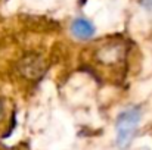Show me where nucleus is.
I'll return each mask as SVG.
<instances>
[{
	"label": "nucleus",
	"mask_w": 152,
	"mask_h": 150,
	"mask_svg": "<svg viewBox=\"0 0 152 150\" xmlns=\"http://www.w3.org/2000/svg\"><path fill=\"white\" fill-rule=\"evenodd\" d=\"M142 119V112L137 106H132L124 109L115 122V141L118 149L126 150L133 141L139 124Z\"/></svg>",
	"instance_id": "nucleus-1"
},
{
	"label": "nucleus",
	"mask_w": 152,
	"mask_h": 150,
	"mask_svg": "<svg viewBox=\"0 0 152 150\" xmlns=\"http://www.w3.org/2000/svg\"><path fill=\"white\" fill-rule=\"evenodd\" d=\"M71 33L77 40H89L95 36V27L89 19L77 18L71 24Z\"/></svg>",
	"instance_id": "nucleus-2"
},
{
	"label": "nucleus",
	"mask_w": 152,
	"mask_h": 150,
	"mask_svg": "<svg viewBox=\"0 0 152 150\" xmlns=\"http://www.w3.org/2000/svg\"><path fill=\"white\" fill-rule=\"evenodd\" d=\"M140 4H142L146 10H151L152 12V0H140Z\"/></svg>",
	"instance_id": "nucleus-3"
},
{
	"label": "nucleus",
	"mask_w": 152,
	"mask_h": 150,
	"mask_svg": "<svg viewBox=\"0 0 152 150\" xmlns=\"http://www.w3.org/2000/svg\"><path fill=\"white\" fill-rule=\"evenodd\" d=\"M0 112H1V103H0Z\"/></svg>",
	"instance_id": "nucleus-4"
}]
</instances>
